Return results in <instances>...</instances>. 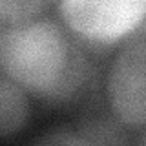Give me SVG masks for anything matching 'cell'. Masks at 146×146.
I'll return each mask as SVG.
<instances>
[{
  "label": "cell",
  "instance_id": "1",
  "mask_svg": "<svg viewBox=\"0 0 146 146\" xmlns=\"http://www.w3.org/2000/svg\"><path fill=\"white\" fill-rule=\"evenodd\" d=\"M0 70L24 91L53 104L73 100L90 77L80 40L53 18H35L4 29Z\"/></svg>",
  "mask_w": 146,
  "mask_h": 146
},
{
  "label": "cell",
  "instance_id": "2",
  "mask_svg": "<svg viewBox=\"0 0 146 146\" xmlns=\"http://www.w3.org/2000/svg\"><path fill=\"white\" fill-rule=\"evenodd\" d=\"M62 24L79 40L115 44L146 18L143 0H68L58 4Z\"/></svg>",
  "mask_w": 146,
  "mask_h": 146
},
{
  "label": "cell",
  "instance_id": "3",
  "mask_svg": "<svg viewBox=\"0 0 146 146\" xmlns=\"http://www.w3.org/2000/svg\"><path fill=\"white\" fill-rule=\"evenodd\" d=\"M110 111L121 124L146 126V36L119 49L106 77Z\"/></svg>",
  "mask_w": 146,
  "mask_h": 146
},
{
  "label": "cell",
  "instance_id": "4",
  "mask_svg": "<svg viewBox=\"0 0 146 146\" xmlns=\"http://www.w3.org/2000/svg\"><path fill=\"white\" fill-rule=\"evenodd\" d=\"M27 117L29 100L26 91L7 77H0V137L18 133Z\"/></svg>",
  "mask_w": 146,
  "mask_h": 146
},
{
  "label": "cell",
  "instance_id": "5",
  "mask_svg": "<svg viewBox=\"0 0 146 146\" xmlns=\"http://www.w3.org/2000/svg\"><path fill=\"white\" fill-rule=\"evenodd\" d=\"M75 131L88 146H128L121 122L111 115H88L77 124Z\"/></svg>",
  "mask_w": 146,
  "mask_h": 146
},
{
  "label": "cell",
  "instance_id": "6",
  "mask_svg": "<svg viewBox=\"0 0 146 146\" xmlns=\"http://www.w3.org/2000/svg\"><path fill=\"white\" fill-rule=\"evenodd\" d=\"M48 7L46 2L35 0H0V24L20 26L35 20L42 9Z\"/></svg>",
  "mask_w": 146,
  "mask_h": 146
},
{
  "label": "cell",
  "instance_id": "7",
  "mask_svg": "<svg viewBox=\"0 0 146 146\" xmlns=\"http://www.w3.org/2000/svg\"><path fill=\"white\" fill-rule=\"evenodd\" d=\"M31 146H88L73 128H57L40 135Z\"/></svg>",
  "mask_w": 146,
  "mask_h": 146
},
{
  "label": "cell",
  "instance_id": "8",
  "mask_svg": "<svg viewBox=\"0 0 146 146\" xmlns=\"http://www.w3.org/2000/svg\"><path fill=\"white\" fill-rule=\"evenodd\" d=\"M141 146H146V135H144V139H143V143H141Z\"/></svg>",
  "mask_w": 146,
  "mask_h": 146
},
{
  "label": "cell",
  "instance_id": "9",
  "mask_svg": "<svg viewBox=\"0 0 146 146\" xmlns=\"http://www.w3.org/2000/svg\"><path fill=\"white\" fill-rule=\"evenodd\" d=\"M2 33H4V29H2V24H0V36H2Z\"/></svg>",
  "mask_w": 146,
  "mask_h": 146
}]
</instances>
